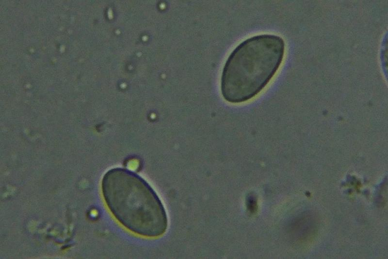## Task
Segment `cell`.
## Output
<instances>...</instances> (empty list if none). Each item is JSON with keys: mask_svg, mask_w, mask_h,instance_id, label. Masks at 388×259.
Instances as JSON below:
<instances>
[{"mask_svg": "<svg viewBox=\"0 0 388 259\" xmlns=\"http://www.w3.org/2000/svg\"><path fill=\"white\" fill-rule=\"evenodd\" d=\"M285 47L283 39L272 34L254 35L240 43L223 67L221 90L224 99L241 103L261 92L281 66Z\"/></svg>", "mask_w": 388, "mask_h": 259, "instance_id": "obj_1", "label": "cell"}, {"mask_svg": "<svg viewBox=\"0 0 388 259\" xmlns=\"http://www.w3.org/2000/svg\"><path fill=\"white\" fill-rule=\"evenodd\" d=\"M105 202L115 218L131 232L146 237L162 235L167 217L160 198L150 185L126 169L109 170L102 180Z\"/></svg>", "mask_w": 388, "mask_h": 259, "instance_id": "obj_2", "label": "cell"}, {"mask_svg": "<svg viewBox=\"0 0 388 259\" xmlns=\"http://www.w3.org/2000/svg\"><path fill=\"white\" fill-rule=\"evenodd\" d=\"M247 206L250 212L254 213L257 209V201L255 196L250 195L247 199Z\"/></svg>", "mask_w": 388, "mask_h": 259, "instance_id": "obj_3", "label": "cell"}]
</instances>
